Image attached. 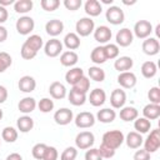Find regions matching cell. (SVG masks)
I'll return each mask as SVG.
<instances>
[{"instance_id": "cell-1", "label": "cell", "mask_w": 160, "mask_h": 160, "mask_svg": "<svg viewBox=\"0 0 160 160\" xmlns=\"http://www.w3.org/2000/svg\"><path fill=\"white\" fill-rule=\"evenodd\" d=\"M124 140H125V136H124L122 131H120V130H109L102 135V142L101 144L116 150L118 148L121 146Z\"/></svg>"}, {"instance_id": "cell-2", "label": "cell", "mask_w": 160, "mask_h": 160, "mask_svg": "<svg viewBox=\"0 0 160 160\" xmlns=\"http://www.w3.org/2000/svg\"><path fill=\"white\" fill-rule=\"evenodd\" d=\"M75 30L78 36H89L95 30V24L91 18H81L75 24Z\"/></svg>"}, {"instance_id": "cell-3", "label": "cell", "mask_w": 160, "mask_h": 160, "mask_svg": "<svg viewBox=\"0 0 160 160\" xmlns=\"http://www.w3.org/2000/svg\"><path fill=\"white\" fill-rule=\"evenodd\" d=\"M142 142H144V150H146L149 154L158 151L160 148V130L159 129L151 130L146 140Z\"/></svg>"}, {"instance_id": "cell-4", "label": "cell", "mask_w": 160, "mask_h": 160, "mask_svg": "<svg viewBox=\"0 0 160 160\" xmlns=\"http://www.w3.org/2000/svg\"><path fill=\"white\" fill-rule=\"evenodd\" d=\"M95 142V136L91 131H81L75 138V145L80 150L90 149Z\"/></svg>"}, {"instance_id": "cell-5", "label": "cell", "mask_w": 160, "mask_h": 160, "mask_svg": "<svg viewBox=\"0 0 160 160\" xmlns=\"http://www.w3.org/2000/svg\"><path fill=\"white\" fill-rule=\"evenodd\" d=\"M15 26H16V31L20 35H29L35 28V21L30 16H21L16 20Z\"/></svg>"}, {"instance_id": "cell-6", "label": "cell", "mask_w": 160, "mask_h": 160, "mask_svg": "<svg viewBox=\"0 0 160 160\" xmlns=\"http://www.w3.org/2000/svg\"><path fill=\"white\" fill-rule=\"evenodd\" d=\"M152 32V25L148 20H139L134 25V34L139 39H146Z\"/></svg>"}, {"instance_id": "cell-7", "label": "cell", "mask_w": 160, "mask_h": 160, "mask_svg": "<svg viewBox=\"0 0 160 160\" xmlns=\"http://www.w3.org/2000/svg\"><path fill=\"white\" fill-rule=\"evenodd\" d=\"M105 16H106V20L112 25H120L124 22V19H125V14L119 6H110L106 10Z\"/></svg>"}, {"instance_id": "cell-8", "label": "cell", "mask_w": 160, "mask_h": 160, "mask_svg": "<svg viewBox=\"0 0 160 160\" xmlns=\"http://www.w3.org/2000/svg\"><path fill=\"white\" fill-rule=\"evenodd\" d=\"M44 51H45V55L49 56V58H56L60 55V52H62V42L56 39V38H52L50 39L45 46H44Z\"/></svg>"}, {"instance_id": "cell-9", "label": "cell", "mask_w": 160, "mask_h": 160, "mask_svg": "<svg viewBox=\"0 0 160 160\" xmlns=\"http://www.w3.org/2000/svg\"><path fill=\"white\" fill-rule=\"evenodd\" d=\"M75 125L80 129H88L94 126L95 124V116L89 111H82L75 116Z\"/></svg>"}, {"instance_id": "cell-10", "label": "cell", "mask_w": 160, "mask_h": 160, "mask_svg": "<svg viewBox=\"0 0 160 160\" xmlns=\"http://www.w3.org/2000/svg\"><path fill=\"white\" fill-rule=\"evenodd\" d=\"M72 119H74V114L68 108H61L54 114V120L58 125H68L72 121Z\"/></svg>"}, {"instance_id": "cell-11", "label": "cell", "mask_w": 160, "mask_h": 160, "mask_svg": "<svg viewBox=\"0 0 160 160\" xmlns=\"http://www.w3.org/2000/svg\"><path fill=\"white\" fill-rule=\"evenodd\" d=\"M132 39H134L132 31H131L130 29H128V28L120 29V30L116 32V36H115L116 45H120V46H122V48L129 46V45L132 42Z\"/></svg>"}, {"instance_id": "cell-12", "label": "cell", "mask_w": 160, "mask_h": 160, "mask_svg": "<svg viewBox=\"0 0 160 160\" xmlns=\"http://www.w3.org/2000/svg\"><path fill=\"white\" fill-rule=\"evenodd\" d=\"M141 48H142L144 54H146L149 56H152V55H156L160 51V42L156 38H146L142 41Z\"/></svg>"}, {"instance_id": "cell-13", "label": "cell", "mask_w": 160, "mask_h": 160, "mask_svg": "<svg viewBox=\"0 0 160 160\" xmlns=\"http://www.w3.org/2000/svg\"><path fill=\"white\" fill-rule=\"evenodd\" d=\"M136 75L131 71H124L120 72L118 76V82L120 84V86H122L124 89H131L136 85Z\"/></svg>"}, {"instance_id": "cell-14", "label": "cell", "mask_w": 160, "mask_h": 160, "mask_svg": "<svg viewBox=\"0 0 160 160\" xmlns=\"http://www.w3.org/2000/svg\"><path fill=\"white\" fill-rule=\"evenodd\" d=\"M111 30L106 25H100L94 30V39L100 44H108L111 39Z\"/></svg>"}, {"instance_id": "cell-15", "label": "cell", "mask_w": 160, "mask_h": 160, "mask_svg": "<svg viewBox=\"0 0 160 160\" xmlns=\"http://www.w3.org/2000/svg\"><path fill=\"white\" fill-rule=\"evenodd\" d=\"M126 102V94L124 90L121 89H115L112 90L111 95H110V104L114 109H121L124 108Z\"/></svg>"}, {"instance_id": "cell-16", "label": "cell", "mask_w": 160, "mask_h": 160, "mask_svg": "<svg viewBox=\"0 0 160 160\" xmlns=\"http://www.w3.org/2000/svg\"><path fill=\"white\" fill-rule=\"evenodd\" d=\"M45 30L48 32V35L50 36H58L64 30V22L59 19H52V20H49L46 24H45Z\"/></svg>"}, {"instance_id": "cell-17", "label": "cell", "mask_w": 160, "mask_h": 160, "mask_svg": "<svg viewBox=\"0 0 160 160\" xmlns=\"http://www.w3.org/2000/svg\"><path fill=\"white\" fill-rule=\"evenodd\" d=\"M18 86H19V90L22 91V92H31L36 88V81L32 76L24 75V76L20 78L19 82H18Z\"/></svg>"}, {"instance_id": "cell-18", "label": "cell", "mask_w": 160, "mask_h": 160, "mask_svg": "<svg viewBox=\"0 0 160 160\" xmlns=\"http://www.w3.org/2000/svg\"><path fill=\"white\" fill-rule=\"evenodd\" d=\"M49 92H50L52 99L61 100V99H64L66 96V88L60 81H54L49 86Z\"/></svg>"}, {"instance_id": "cell-19", "label": "cell", "mask_w": 160, "mask_h": 160, "mask_svg": "<svg viewBox=\"0 0 160 160\" xmlns=\"http://www.w3.org/2000/svg\"><path fill=\"white\" fill-rule=\"evenodd\" d=\"M105 100H106V94L102 89L96 88V89L91 90V92L89 95V101L92 106H96V108L101 106V105H104Z\"/></svg>"}, {"instance_id": "cell-20", "label": "cell", "mask_w": 160, "mask_h": 160, "mask_svg": "<svg viewBox=\"0 0 160 160\" xmlns=\"http://www.w3.org/2000/svg\"><path fill=\"white\" fill-rule=\"evenodd\" d=\"M132 65H134V61H132V59L130 56H120V58H116V60L114 62V68L119 72L130 71V69L132 68Z\"/></svg>"}, {"instance_id": "cell-21", "label": "cell", "mask_w": 160, "mask_h": 160, "mask_svg": "<svg viewBox=\"0 0 160 160\" xmlns=\"http://www.w3.org/2000/svg\"><path fill=\"white\" fill-rule=\"evenodd\" d=\"M36 105H38V104H36V101H35L34 98L26 96V98H24V99H21V100L19 101L18 109H19L22 114H30V112H32V111L35 110Z\"/></svg>"}, {"instance_id": "cell-22", "label": "cell", "mask_w": 160, "mask_h": 160, "mask_svg": "<svg viewBox=\"0 0 160 160\" xmlns=\"http://www.w3.org/2000/svg\"><path fill=\"white\" fill-rule=\"evenodd\" d=\"M124 141L126 142V145H128L130 149H139V148L142 145L144 139H142L141 134H139V132H136V131H130V132L126 135V138H125Z\"/></svg>"}, {"instance_id": "cell-23", "label": "cell", "mask_w": 160, "mask_h": 160, "mask_svg": "<svg viewBox=\"0 0 160 160\" xmlns=\"http://www.w3.org/2000/svg\"><path fill=\"white\" fill-rule=\"evenodd\" d=\"M84 9L89 16H99L102 11L101 2L98 0H88L84 5Z\"/></svg>"}, {"instance_id": "cell-24", "label": "cell", "mask_w": 160, "mask_h": 160, "mask_svg": "<svg viewBox=\"0 0 160 160\" xmlns=\"http://www.w3.org/2000/svg\"><path fill=\"white\" fill-rule=\"evenodd\" d=\"M142 115H144L145 119H148L150 121L158 119L160 116V105L151 104V102L148 104V105H145L144 109H142Z\"/></svg>"}, {"instance_id": "cell-25", "label": "cell", "mask_w": 160, "mask_h": 160, "mask_svg": "<svg viewBox=\"0 0 160 160\" xmlns=\"http://www.w3.org/2000/svg\"><path fill=\"white\" fill-rule=\"evenodd\" d=\"M116 118V112L115 110L112 109H109V108H105V109H101L98 111L96 114V119L100 121V122H104V124H109V122H112Z\"/></svg>"}, {"instance_id": "cell-26", "label": "cell", "mask_w": 160, "mask_h": 160, "mask_svg": "<svg viewBox=\"0 0 160 160\" xmlns=\"http://www.w3.org/2000/svg\"><path fill=\"white\" fill-rule=\"evenodd\" d=\"M78 60H79L78 54H76L75 51H71V50L64 51V52L61 54V56H60V62H61V65H62V66H68V68L74 66V65L78 62Z\"/></svg>"}, {"instance_id": "cell-27", "label": "cell", "mask_w": 160, "mask_h": 160, "mask_svg": "<svg viewBox=\"0 0 160 160\" xmlns=\"http://www.w3.org/2000/svg\"><path fill=\"white\" fill-rule=\"evenodd\" d=\"M90 59L94 64L96 65H100V64H104L108 59H106V54H105V50H104V46L100 45V46H96L94 48V50L91 51L90 54Z\"/></svg>"}, {"instance_id": "cell-28", "label": "cell", "mask_w": 160, "mask_h": 160, "mask_svg": "<svg viewBox=\"0 0 160 160\" xmlns=\"http://www.w3.org/2000/svg\"><path fill=\"white\" fill-rule=\"evenodd\" d=\"M84 76V71L81 68H71L70 70H68V72L65 74V80L68 84L74 85L76 81H79L81 78Z\"/></svg>"}, {"instance_id": "cell-29", "label": "cell", "mask_w": 160, "mask_h": 160, "mask_svg": "<svg viewBox=\"0 0 160 160\" xmlns=\"http://www.w3.org/2000/svg\"><path fill=\"white\" fill-rule=\"evenodd\" d=\"M16 126H18V130H20L21 132H29L34 128V120L28 115L20 116L16 121Z\"/></svg>"}, {"instance_id": "cell-30", "label": "cell", "mask_w": 160, "mask_h": 160, "mask_svg": "<svg viewBox=\"0 0 160 160\" xmlns=\"http://www.w3.org/2000/svg\"><path fill=\"white\" fill-rule=\"evenodd\" d=\"M64 45L69 50H76L80 46V38L78 36L76 32H68L64 38Z\"/></svg>"}, {"instance_id": "cell-31", "label": "cell", "mask_w": 160, "mask_h": 160, "mask_svg": "<svg viewBox=\"0 0 160 160\" xmlns=\"http://www.w3.org/2000/svg\"><path fill=\"white\" fill-rule=\"evenodd\" d=\"M138 115H139V111L134 106H124L121 108L120 114H119L120 119L124 121H132L138 118Z\"/></svg>"}, {"instance_id": "cell-32", "label": "cell", "mask_w": 160, "mask_h": 160, "mask_svg": "<svg viewBox=\"0 0 160 160\" xmlns=\"http://www.w3.org/2000/svg\"><path fill=\"white\" fill-rule=\"evenodd\" d=\"M24 44L28 45V46H29L31 50H34L35 52H38V51L42 48V38H41L40 35L34 34V35H30V36L24 41Z\"/></svg>"}, {"instance_id": "cell-33", "label": "cell", "mask_w": 160, "mask_h": 160, "mask_svg": "<svg viewBox=\"0 0 160 160\" xmlns=\"http://www.w3.org/2000/svg\"><path fill=\"white\" fill-rule=\"evenodd\" d=\"M68 99L70 101V104L75 105V106H80V105H84L85 101H86V94H82V92H79L76 90H70L69 95H68Z\"/></svg>"}, {"instance_id": "cell-34", "label": "cell", "mask_w": 160, "mask_h": 160, "mask_svg": "<svg viewBox=\"0 0 160 160\" xmlns=\"http://www.w3.org/2000/svg\"><path fill=\"white\" fill-rule=\"evenodd\" d=\"M156 71H158V68H156V64L154 62V61H145L142 65H141V74H142V76L144 78H146V79H151V78H154L155 76V74H156Z\"/></svg>"}, {"instance_id": "cell-35", "label": "cell", "mask_w": 160, "mask_h": 160, "mask_svg": "<svg viewBox=\"0 0 160 160\" xmlns=\"http://www.w3.org/2000/svg\"><path fill=\"white\" fill-rule=\"evenodd\" d=\"M134 128H135L136 132L145 134L151 129V121L145 118H136L135 122H134Z\"/></svg>"}, {"instance_id": "cell-36", "label": "cell", "mask_w": 160, "mask_h": 160, "mask_svg": "<svg viewBox=\"0 0 160 160\" xmlns=\"http://www.w3.org/2000/svg\"><path fill=\"white\" fill-rule=\"evenodd\" d=\"M34 4L31 0H16L14 4V10L18 14H26L32 9Z\"/></svg>"}, {"instance_id": "cell-37", "label": "cell", "mask_w": 160, "mask_h": 160, "mask_svg": "<svg viewBox=\"0 0 160 160\" xmlns=\"http://www.w3.org/2000/svg\"><path fill=\"white\" fill-rule=\"evenodd\" d=\"M89 78L96 82H101L105 80V71L100 66H90L88 70Z\"/></svg>"}, {"instance_id": "cell-38", "label": "cell", "mask_w": 160, "mask_h": 160, "mask_svg": "<svg viewBox=\"0 0 160 160\" xmlns=\"http://www.w3.org/2000/svg\"><path fill=\"white\" fill-rule=\"evenodd\" d=\"M1 139L6 142H14L18 139V130L12 126H6L1 131Z\"/></svg>"}, {"instance_id": "cell-39", "label": "cell", "mask_w": 160, "mask_h": 160, "mask_svg": "<svg viewBox=\"0 0 160 160\" xmlns=\"http://www.w3.org/2000/svg\"><path fill=\"white\" fill-rule=\"evenodd\" d=\"M90 89V80L84 75L79 81H76L74 85H72V90H76L79 92H82V94H86Z\"/></svg>"}, {"instance_id": "cell-40", "label": "cell", "mask_w": 160, "mask_h": 160, "mask_svg": "<svg viewBox=\"0 0 160 160\" xmlns=\"http://www.w3.org/2000/svg\"><path fill=\"white\" fill-rule=\"evenodd\" d=\"M11 64H12V59L10 54H8L6 51H0V72L8 70L11 66Z\"/></svg>"}, {"instance_id": "cell-41", "label": "cell", "mask_w": 160, "mask_h": 160, "mask_svg": "<svg viewBox=\"0 0 160 160\" xmlns=\"http://www.w3.org/2000/svg\"><path fill=\"white\" fill-rule=\"evenodd\" d=\"M46 148H48L46 144H42V142H38V144H35V145L32 146V149H31V154H32V156H34L36 160H42Z\"/></svg>"}, {"instance_id": "cell-42", "label": "cell", "mask_w": 160, "mask_h": 160, "mask_svg": "<svg viewBox=\"0 0 160 160\" xmlns=\"http://www.w3.org/2000/svg\"><path fill=\"white\" fill-rule=\"evenodd\" d=\"M38 108L41 112H50L54 109V101L50 98H42L38 102Z\"/></svg>"}, {"instance_id": "cell-43", "label": "cell", "mask_w": 160, "mask_h": 160, "mask_svg": "<svg viewBox=\"0 0 160 160\" xmlns=\"http://www.w3.org/2000/svg\"><path fill=\"white\" fill-rule=\"evenodd\" d=\"M104 50L106 54V59H116L119 56V46L116 44H106L104 45Z\"/></svg>"}, {"instance_id": "cell-44", "label": "cell", "mask_w": 160, "mask_h": 160, "mask_svg": "<svg viewBox=\"0 0 160 160\" xmlns=\"http://www.w3.org/2000/svg\"><path fill=\"white\" fill-rule=\"evenodd\" d=\"M76 156H78V150H76V148L69 146V148H66V149L61 152L60 160H75Z\"/></svg>"}, {"instance_id": "cell-45", "label": "cell", "mask_w": 160, "mask_h": 160, "mask_svg": "<svg viewBox=\"0 0 160 160\" xmlns=\"http://www.w3.org/2000/svg\"><path fill=\"white\" fill-rule=\"evenodd\" d=\"M40 5L45 11H54L60 6V1L59 0H41Z\"/></svg>"}, {"instance_id": "cell-46", "label": "cell", "mask_w": 160, "mask_h": 160, "mask_svg": "<svg viewBox=\"0 0 160 160\" xmlns=\"http://www.w3.org/2000/svg\"><path fill=\"white\" fill-rule=\"evenodd\" d=\"M148 98L150 100L151 104H158L160 105V89L158 86H152L149 92H148Z\"/></svg>"}, {"instance_id": "cell-47", "label": "cell", "mask_w": 160, "mask_h": 160, "mask_svg": "<svg viewBox=\"0 0 160 160\" xmlns=\"http://www.w3.org/2000/svg\"><path fill=\"white\" fill-rule=\"evenodd\" d=\"M20 54H21V58H22V59H25V60H31V59H34V58L36 56L38 52H35L34 50H31L28 45L22 44L21 50H20Z\"/></svg>"}, {"instance_id": "cell-48", "label": "cell", "mask_w": 160, "mask_h": 160, "mask_svg": "<svg viewBox=\"0 0 160 160\" xmlns=\"http://www.w3.org/2000/svg\"><path fill=\"white\" fill-rule=\"evenodd\" d=\"M98 150H99V152H100V155H101L102 159H110V158H112L115 155V151H116V150H114V149H111V148H109V146H106L104 144H101Z\"/></svg>"}, {"instance_id": "cell-49", "label": "cell", "mask_w": 160, "mask_h": 160, "mask_svg": "<svg viewBox=\"0 0 160 160\" xmlns=\"http://www.w3.org/2000/svg\"><path fill=\"white\" fill-rule=\"evenodd\" d=\"M58 158H59V152H58L56 148L48 146L46 150H45V154H44L42 160H58Z\"/></svg>"}, {"instance_id": "cell-50", "label": "cell", "mask_w": 160, "mask_h": 160, "mask_svg": "<svg viewBox=\"0 0 160 160\" xmlns=\"http://www.w3.org/2000/svg\"><path fill=\"white\" fill-rule=\"evenodd\" d=\"M85 160H102V158H101V155H100L98 149L90 148L85 152Z\"/></svg>"}, {"instance_id": "cell-51", "label": "cell", "mask_w": 160, "mask_h": 160, "mask_svg": "<svg viewBox=\"0 0 160 160\" xmlns=\"http://www.w3.org/2000/svg\"><path fill=\"white\" fill-rule=\"evenodd\" d=\"M81 0H64V6L70 10V11H75L81 6Z\"/></svg>"}, {"instance_id": "cell-52", "label": "cell", "mask_w": 160, "mask_h": 160, "mask_svg": "<svg viewBox=\"0 0 160 160\" xmlns=\"http://www.w3.org/2000/svg\"><path fill=\"white\" fill-rule=\"evenodd\" d=\"M134 160H150V154L144 149L136 150L134 154Z\"/></svg>"}, {"instance_id": "cell-53", "label": "cell", "mask_w": 160, "mask_h": 160, "mask_svg": "<svg viewBox=\"0 0 160 160\" xmlns=\"http://www.w3.org/2000/svg\"><path fill=\"white\" fill-rule=\"evenodd\" d=\"M8 18H9V12H8L6 8H4V6L0 5V24L5 22L8 20Z\"/></svg>"}, {"instance_id": "cell-54", "label": "cell", "mask_w": 160, "mask_h": 160, "mask_svg": "<svg viewBox=\"0 0 160 160\" xmlns=\"http://www.w3.org/2000/svg\"><path fill=\"white\" fill-rule=\"evenodd\" d=\"M8 99V89L2 85H0V104L5 102Z\"/></svg>"}, {"instance_id": "cell-55", "label": "cell", "mask_w": 160, "mask_h": 160, "mask_svg": "<svg viewBox=\"0 0 160 160\" xmlns=\"http://www.w3.org/2000/svg\"><path fill=\"white\" fill-rule=\"evenodd\" d=\"M8 39V30L2 25H0V42H4Z\"/></svg>"}, {"instance_id": "cell-56", "label": "cell", "mask_w": 160, "mask_h": 160, "mask_svg": "<svg viewBox=\"0 0 160 160\" xmlns=\"http://www.w3.org/2000/svg\"><path fill=\"white\" fill-rule=\"evenodd\" d=\"M6 160H22V156L18 152H11L10 155L6 156Z\"/></svg>"}, {"instance_id": "cell-57", "label": "cell", "mask_w": 160, "mask_h": 160, "mask_svg": "<svg viewBox=\"0 0 160 160\" xmlns=\"http://www.w3.org/2000/svg\"><path fill=\"white\" fill-rule=\"evenodd\" d=\"M12 4H15L14 0H0V5L4 8H6L8 5H12Z\"/></svg>"}, {"instance_id": "cell-58", "label": "cell", "mask_w": 160, "mask_h": 160, "mask_svg": "<svg viewBox=\"0 0 160 160\" xmlns=\"http://www.w3.org/2000/svg\"><path fill=\"white\" fill-rule=\"evenodd\" d=\"M122 2H124V4H125V5H132V4H135V2H136V1H135V0H134V1H130V2H129V1H122Z\"/></svg>"}, {"instance_id": "cell-59", "label": "cell", "mask_w": 160, "mask_h": 160, "mask_svg": "<svg viewBox=\"0 0 160 160\" xmlns=\"http://www.w3.org/2000/svg\"><path fill=\"white\" fill-rule=\"evenodd\" d=\"M102 2H105V4H112V0H102Z\"/></svg>"}, {"instance_id": "cell-60", "label": "cell", "mask_w": 160, "mask_h": 160, "mask_svg": "<svg viewBox=\"0 0 160 160\" xmlns=\"http://www.w3.org/2000/svg\"><path fill=\"white\" fill-rule=\"evenodd\" d=\"M2 116H4V112H2V110H1V109H0V120H1V119H2Z\"/></svg>"}]
</instances>
